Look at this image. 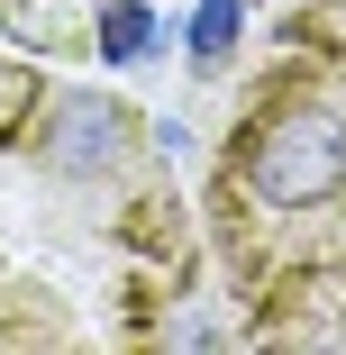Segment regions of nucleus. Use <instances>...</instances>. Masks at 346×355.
I'll list each match as a JSON object with an SVG mask.
<instances>
[{
	"instance_id": "obj_1",
	"label": "nucleus",
	"mask_w": 346,
	"mask_h": 355,
	"mask_svg": "<svg viewBox=\"0 0 346 355\" xmlns=\"http://www.w3.org/2000/svg\"><path fill=\"white\" fill-rule=\"evenodd\" d=\"M237 182L255 209H319L328 191H346V119L301 101V110H273L255 137H237Z\"/></svg>"
},
{
	"instance_id": "obj_2",
	"label": "nucleus",
	"mask_w": 346,
	"mask_h": 355,
	"mask_svg": "<svg viewBox=\"0 0 346 355\" xmlns=\"http://www.w3.org/2000/svg\"><path fill=\"white\" fill-rule=\"evenodd\" d=\"M128 137H137V119L119 110V101H101V92H64L55 101V128H46V164L55 173H110L119 155H128Z\"/></svg>"
},
{
	"instance_id": "obj_3",
	"label": "nucleus",
	"mask_w": 346,
	"mask_h": 355,
	"mask_svg": "<svg viewBox=\"0 0 346 355\" xmlns=\"http://www.w3.org/2000/svg\"><path fill=\"white\" fill-rule=\"evenodd\" d=\"M164 46V19L146 10V0H101L92 10V55L101 64H146Z\"/></svg>"
},
{
	"instance_id": "obj_4",
	"label": "nucleus",
	"mask_w": 346,
	"mask_h": 355,
	"mask_svg": "<svg viewBox=\"0 0 346 355\" xmlns=\"http://www.w3.org/2000/svg\"><path fill=\"white\" fill-rule=\"evenodd\" d=\"M237 37H246V0H200L191 28H182V46H191L200 73H219V64L237 55Z\"/></svg>"
}]
</instances>
